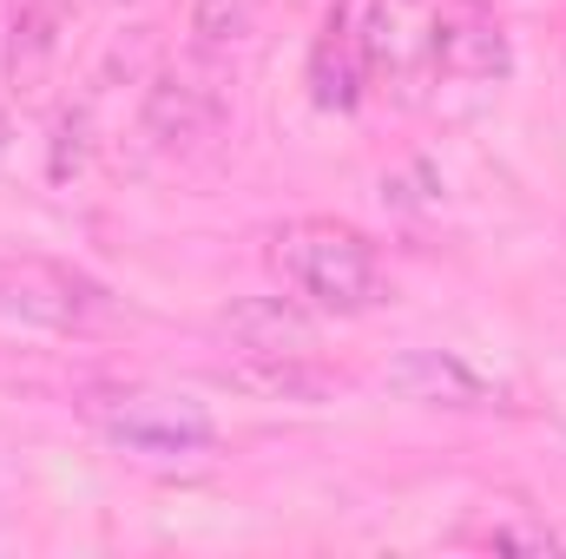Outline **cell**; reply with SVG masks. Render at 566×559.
Wrapping results in <instances>:
<instances>
[{"mask_svg": "<svg viewBox=\"0 0 566 559\" xmlns=\"http://www.w3.org/2000/svg\"><path fill=\"white\" fill-rule=\"evenodd\" d=\"M7 151H13V119L0 113V165H7Z\"/></svg>", "mask_w": 566, "mask_h": 559, "instance_id": "cell-14", "label": "cell"}, {"mask_svg": "<svg viewBox=\"0 0 566 559\" xmlns=\"http://www.w3.org/2000/svg\"><path fill=\"white\" fill-rule=\"evenodd\" d=\"M271 271H277L296 303L323 309V316H363L389 296L382 277V251L336 218H290L271 231Z\"/></svg>", "mask_w": 566, "mask_h": 559, "instance_id": "cell-1", "label": "cell"}, {"mask_svg": "<svg viewBox=\"0 0 566 559\" xmlns=\"http://www.w3.org/2000/svg\"><path fill=\"white\" fill-rule=\"evenodd\" d=\"M80 415L113 447L145 454V461H198L218 447V421L205 415V402L165 395V389H93Z\"/></svg>", "mask_w": 566, "mask_h": 559, "instance_id": "cell-2", "label": "cell"}, {"mask_svg": "<svg viewBox=\"0 0 566 559\" xmlns=\"http://www.w3.org/2000/svg\"><path fill=\"white\" fill-rule=\"evenodd\" d=\"M119 316L113 289L53 257H0V323L53 329V336H93Z\"/></svg>", "mask_w": 566, "mask_h": 559, "instance_id": "cell-3", "label": "cell"}, {"mask_svg": "<svg viewBox=\"0 0 566 559\" xmlns=\"http://www.w3.org/2000/svg\"><path fill=\"white\" fill-rule=\"evenodd\" d=\"M218 329H224L244 356H310V342H316L310 316H303L290 296H244V303L224 309Z\"/></svg>", "mask_w": 566, "mask_h": 559, "instance_id": "cell-9", "label": "cell"}, {"mask_svg": "<svg viewBox=\"0 0 566 559\" xmlns=\"http://www.w3.org/2000/svg\"><path fill=\"white\" fill-rule=\"evenodd\" d=\"M363 66L369 86H396V99H422L434 80V7L428 0H369L363 7Z\"/></svg>", "mask_w": 566, "mask_h": 559, "instance_id": "cell-5", "label": "cell"}, {"mask_svg": "<svg viewBox=\"0 0 566 559\" xmlns=\"http://www.w3.org/2000/svg\"><path fill=\"white\" fill-rule=\"evenodd\" d=\"M258 20V0H198L191 7V33H198V53H231Z\"/></svg>", "mask_w": 566, "mask_h": 559, "instance_id": "cell-13", "label": "cell"}, {"mask_svg": "<svg viewBox=\"0 0 566 559\" xmlns=\"http://www.w3.org/2000/svg\"><path fill=\"white\" fill-rule=\"evenodd\" d=\"M224 382L231 389H251V395H264V402H329L343 382L329 376V369H316L310 356H238L231 369H224Z\"/></svg>", "mask_w": 566, "mask_h": 559, "instance_id": "cell-11", "label": "cell"}, {"mask_svg": "<svg viewBox=\"0 0 566 559\" xmlns=\"http://www.w3.org/2000/svg\"><path fill=\"white\" fill-rule=\"evenodd\" d=\"M454 547H481V553H560L566 540L521 500H488L454 527Z\"/></svg>", "mask_w": 566, "mask_h": 559, "instance_id": "cell-10", "label": "cell"}, {"mask_svg": "<svg viewBox=\"0 0 566 559\" xmlns=\"http://www.w3.org/2000/svg\"><path fill=\"white\" fill-rule=\"evenodd\" d=\"M224 119H231V99H224L218 73L198 66V60H185V66H165V73L151 80L139 133H145V145L165 151V158H198L205 145L224 133Z\"/></svg>", "mask_w": 566, "mask_h": 559, "instance_id": "cell-4", "label": "cell"}, {"mask_svg": "<svg viewBox=\"0 0 566 559\" xmlns=\"http://www.w3.org/2000/svg\"><path fill=\"white\" fill-rule=\"evenodd\" d=\"M60 27H66V7H60V0H27V7L13 13V46H7L13 86H33V80L60 60Z\"/></svg>", "mask_w": 566, "mask_h": 559, "instance_id": "cell-12", "label": "cell"}, {"mask_svg": "<svg viewBox=\"0 0 566 559\" xmlns=\"http://www.w3.org/2000/svg\"><path fill=\"white\" fill-rule=\"evenodd\" d=\"M428 7H494V0H428Z\"/></svg>", "mask_w": 566, "mask_h": 559, "instance_id": "cell-15", "label": "cell"}, {"mask_svg": "<svg viewBox=\"0 0 566 559\" xmlns=\"http://www.w3.org/2000/svg\"><path fill=\"white\" fill-rule=\"evenodd\" d=\"M514 73V46L494 7H434V80L494 86Z\"/></svg>", "mask_w": 566, "mask_h": 559, "instance_id": "cell-6", "label": "cell"}, {"mask_svg": "<svg viewBox=\"0 0 566 559\" xmlns=\"http://www.w3.org/2000/svg\"><path fill=\"white\" fill-rule=\"evenodd\" d=\"M363 86H369V66H363V40H356V20L336 7L310 46V99L323 113H356L363 106Z\"/></svg>", "mask_w": 566, "mask_h": 559, "instance_id": "cell-8", "label": "cell"}, {"mask_svg": "<svg viewBox=\"0 0 566 559\" xmlns=\"http://www.w3.org/2000/svg\"><path fill=\"white\" fill-rule=\"evenodd\" d=\"M382 389L422 409H501V382H488L468 356L454 349H402L382 369Z\"/></svg>", "mask_w": 566, "mask_h": 559, "instance_id": "cell-7", "label": "cell"}]
</instances>
